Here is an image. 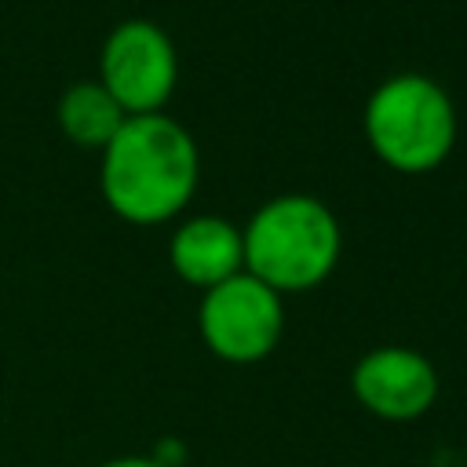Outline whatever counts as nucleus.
I'll use <instances>...</instances> for the list:
<instances>
[{"instance_id": "obj_1", "label": "nucleus", "mask_w": 467, "mask_h": 467, "mask_svg": "<svg viewBox=\"0 0 467 467\" xmlns=\"http://www.w3.org/2000/svg\"><path fill=\"white\" fill-rule=\"evenodd\" d=\"M201 179L193 135L161 113H139L102 146L99 186L113 215L131 226H161L179 219Z\"/></svg>"}, {"instance_id": "obj_2", "label": "nucleus", "mask_w": 467, "mask_h": 467, "mask_svg": "<svg viewBox=\"0 0 467 467\" xmlns=\"http://www.w3.org/2000/svg\"><path fill=\"white\" fill-rule=\"evenodd\" d=\"M244 270L277 296L325 285L343 252V230L332 208L310 193H277L241 226Z\"/></svg>"}, {"instance_id": "obj_3", "label": "nucleus", "mask_w": 467, "mask_h": 467, "mask_svg": "<svg viewBox=\"0 0 467 467\" xmlns=\"http://www.w3.org/2000/svg\"><path fill=\"white\" fill-rule=\"evenodd\" d=\"M361 128L379 164L398 175H427L456 146V106L438 80L405 69L372 88Z\"/></svg>"}, {"instance_id": "obj_4", "label": "nucleus", "mask_w": 467, "mask_h": 467, "mask_svg": "<svg viewBox=\"0 0 467 467\" xmlns=\"http://www.w3.org/2000/svg\"><path fill=\"white\" fill-rule=\"evenodd\" d=\"M197 332L219 361L252 365L277 347L285 332V303L270 285L241 270L201 292Z\"/></svg>"}, {"instance_id": "obj_5", "label": "nucleus", "mask_w": 467, "mask_h": 467, "mask_svg": "<svg viewBox=\"0 0 467 467\" xmlns=\"http://www.w3.org/2000/svg\"><path fill=\"white\" fill-rule=\"evenodd\" d=\"M99 84L128 117L161 113L179 84V51L150 18L117 22L99 51Z\"/></svg>"}, {"instance_id": "obj_6", "label": "nucleus", "mask_w": 467, "mask_h": 467, "mask_svg": "<svg viewBox=\"0 0 467 467\" xmlns=\"http://www.w3.org/2000/svg\"><path fill=\"white\" fill-rule=\"evenodd\" d=\"M354 401L387 423H409L438 401V372L427 354L412 347H372L350 368Z\"/></svg>"}, {"instance_id": "obj_7", "label": "nucleus", "mask_w": 467, "mask_h": 467, "mask_svg": "<svg viewBox=\"0 0 467 467\" xmlns=\"http://www.w3.org/2000/svg\"><path fill=\"white\" fill-rule=\"evenodd\" d=\"M168 263L182 285L208 292L244 270L241 226L223 215L179 219L168 237Z\"/></svg>"}, {"instance_id": "obj_8", "label": "nucleus", "mask_w": 467, "mask_h": 467, "mask_svg": "<svg viewBox=\"0 0 467 467\" xmlns=\"http://www.w3.org/2000/svg\"><path fill=\"white\" fill-rule=\"evenodd\" d=\"M55 120H58V131L73 146L102 153V146L120 131L128 113L117 106V99L99 80H80V84H73V88H66L58 95Z\"/></svg>"}, {"instance_id": "obj_9", "label": "nucleus", "mask_w": 467, "mask_h": 467, "mask_svg": "<svg viewBox=\"0 0 467 467\" xmlns=\"http://www.w3.org/2000/svg\"><path fill=\"white\" fill-rule=\"evenodd\" d=\"M99 467H164L157 456H113V460H106V463H99Z\"/></svg>"}]
</instances>
